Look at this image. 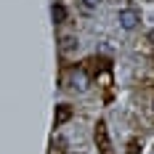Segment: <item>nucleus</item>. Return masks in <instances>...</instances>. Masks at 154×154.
Returning a JSON list of instances; mask_svg holds the SVG:
<instances>
[{
    "label": "nucleus",
    "instance_id": "f257e3e1",
    "mask_svg": "<svg viewBox=\"0 0 154 154\" xmlns=\"http://www.w3.org/2000/svg\"><path fill=\"white\" fill-rule=\"evenodd\" d=\"M138 21H141V14L136 8H122V11H120V27H122V29H136Z\"/></svg>",
    "mask_w": 154,
    "mask_h": 154
},
{
    "label": "nucleus",
    "instance_id": "f03ea898",
    "mask_svg": "<svg viewBox=\"0 0 154 154\" xmlns=\"http://www.w3.org/2000/svg\"><path fill=\"white\" fill-rule=\"evenodd\" d=\"M96 143H98L101 154H114V152H112V141H109V133H106V122H98V125H96Z\"/></svg>",
    "mask_w": 154,
    "mask_h": 154
},
{
    "label": "nucleus",
    "instance_id": "7ed1b4c3",
    "mask_svg": "<svg viewBox=\"0 0 154 154\" xmlns=\"http://www.w3.org/2000/svg\"><path fill=\"white\" fill-rule=\"evenodd\" d=\"M69 117H72V106H69V104H59V106H56V117H53V120H56V128H61Z\"/></svg>",
    "mask_w": 154,
    "mask_h": 154
},
{
    "label": "nucleus",
    "instance_id": "20e7f679",
    "mask_svg": "<svg viewBox=\"0 0 154 154\" xmlns=\"http://www.w3.org/2000/svg\"><path fill=\"white\" fill-rule=\"evenodd\" d=\"M75 48H77V37H72V35H64V37H61V51H64V53H72Z\"/></svg>",
    "mask_w": 154,
    "mask_h": 154
},
{
    "label": "nucleus",
    "instance_id": "39448f33",
    "mask_svg": "<svg viewBox=\"0 0 154 154\" xmlns=\"http://www.w3.org/2000/svg\"><path fill=\"white\" fill-rule=\"evenodd\" d=\"M51 14H53V21H56V24H61V21H66V8H64L61 3H56Z\"/></svg>",
    "mask_w": 154,
    "mask_h": 154
},
{
    "label": "nucleus",
    "instance_id": "423d86ee",
    "mask_svg": "<svg viewBox=\"0 0 154 154\" xmlns=\"http://www.w3.org/2000/svg\"><path fill=\"white\" fill-rule=\"evenodd\" d=\"M72 82H75V88L85 91V88H88V77H85V72H72Z\"/></svg>",
    "mask_w": 154,
    "mask_h": 154
},
{
    "label": "nucleus",
    "instance_id": "0eeeda50",
    "mask_svg": "<svg viewBox=\"0 0 154 154\" xmlns=\"http://www.w3.org/2000/svg\"><path fill=\"white\" fill-rule=\"evenodd\" d=\"M98 3H101V0H82V5H85V8H96Z\"/></svg>",
    "mask_w": 154,
    "mask_h": 154
},
{
    "label": "nucleus",
    "instance_id": "6e6552de",
    "mask_svg": "<svg viewBox=\"0 0 154 154\" xmlns=\"http://www.w3.org/2000/svg\"><path fill=\"white\" fill-rule=\"evenodd\" d=\"M128 154H138V143H136V141H130V149H128Z\"/></svg>",
    "mask_w": 154,
    "mask_h": 154
}]
</instances>
